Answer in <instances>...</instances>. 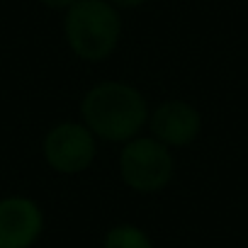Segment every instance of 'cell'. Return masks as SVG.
Returning a JSON list of instances; mask_svg holds the SVG:
<instances>
[{
    "label": "cell",
    "mask_w": 248,
    "mask_h": 248,
    "mask_svg": "<svg viewBox=\"0 0 248 248\" xmlns=\"http://www.w3.org/2000/svg\"><path fill=\"white\" fill-rule=\"evenodd\" d=\"M100 141L80 119H63L42 137V158L56 175H80L97 161Z\"/></svg>",
    "instance_id": "277c9868"
},
{
    "label": "cell",
    "mask_w": 248,
    "mask_h": 248,
    "mask_svg": "<svg viewBox=\"0 0 248 248\" xmlns=\"http://www.w3.org/2000/svg\"><path fill=\"white\" fill-rule=\"evenodd\" d=\"M112 5H117L122 13L124 10H139V8H144V5H149L151 0H109Z\"/></svg>",
    "instance_id": "9c48e42d"
},
{
    "label": "cell",
    "mask_w": 248,
    "mask_h": 248,
    "mask_svg": "<svg viewBox=\"0 0 248 248\" xmlns=\"http://www.w3.org/2000/svg\"><path fill=\"white\" fill-rule=\"evenodd\" d=\"M78 112L80 122L100 144L122 146L146 132L151 102L139 85L122 78H105L83 93Z\"/></svg>",
    "instance_id": "6da1fadb"
},
{
    "label": "cell",
    "mask_w": 248,
    "mask_h": 248,
    "mask_svg": "<svg viewBox=\"0 0 248 248\" xmlns=\"http://www.w3.org/2000/svg\"><path fill=\"white\" fill-rule=\"evenodd\" d=\"M202 112L185 97H166L158 105H154L146 124V134H151L173 151L192 146L202 137Z\"/></svg>",
    "instance_id": "5b68a950"
},
{
    "label": "cell",
    "mask_w": 248,
    "mask_h": 248,
    "mask_svg": "<svg viewBox=\"0 0 248 248\" xmlns=\"http://www.w3.org/2000/svg\"><path fill=\"white\" fill-rule=\"evenodd\" d=\"M117 173L122 185L134 195H158L175 178L173 149L144 132L119 146Z\"/></svg>",
    "instance_id": "3957f363"
},
{
    "label": "cell",
    "mask_w": 248,
    "mask_h": 248,
    "mask_svg": "<svg viewBox=\"0 0 248 248\" xmlns=\"http://www.w3.org/2000/svg\"><path fill=\"white\" fill-rule=\"evenodd\" d=\"M44 229L46 214L34 197H0V248H34Z\"/></svg>",
    "instance_id": "8992f818"
},
{
    "label": "cell",
    "mask_w": 248,
    "mask_h": 248,
    "mask_svg": "<svg viewBox=\"0 0 248 248\" xmlns=\"http://www.w3.org/2000/svg\"><path fill=\"white\" fill-rule=\"evenodd\" d=\"M39 5H44L46 10H54V13H66L76 0H37Z\"/></svg>",
    "instance_id": "ba28073f"
},
{
    "label": "cell",
    "mask_w": 248,
    "mask_h": 248,
    "mask_svg": "<svg viewBox=\"0 0 248 248\" xmlns=\"http://www.w3.org/2000/svg\"><path fill=\"white\" fill-rule=\"evenodd\" d=\"M100 248H156V243L144 226L132 221H119L102 233Z\"/></svg>",
    "instance_id": "52a82bcc"
},
{
    "label": "cell",
    "mask_w": 248,
    "mask_h": 248,
    "mask_svg": "<svg viewBox=\"0 0 248 248\" xmlns=\"http://www.w3.org/2000/svg\"><path fill=\"white\" fill-rule=\"evenodd\" d=\"M63 42L83 63H105L124 37V17L109 0H76L63 13Z\"/></svg>",
    "instance_id": "7a4b0ae2"
}]
</instances>
